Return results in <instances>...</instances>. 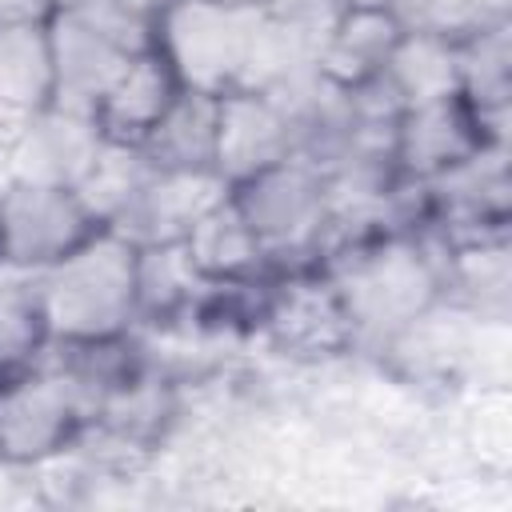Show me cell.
<instances>
[{
  "instance_id": "cell-1",
  "label": "cell",
  "mask_w": 512,
  "mask_h": 512,
  "mask_svg": "<svg viewBox=\"0 0 512 512\" xmlns=\"http://www.w3.org/2000/svg\"><path fill=\"white\" fill-rule=\"evenodd\" d=\"M348 312L352 348L384 352L424 308L440 300V268L416 232H388L352 244L320 268Z\"/></svg>"
},
{
  "instance_id": "cell-2",
  "label": "cell",
  "mask_w": 512,
  "mask_h": 512,
  "mask_svg": "<svg viewBox=\"0 0 512 512\" xmlns=\"http://www.w3.org/2000/svg\"><path fill=\"white\" fill-rule=\"evenodd\" d=\"M48 340H108L136 320V244L96 228L84 244L32 272Z\"/></svg>"
},
{
  "instance_id": "cell-3",
  "label": "cell",
  "mask_w": 512,
  "mask_h": 512,
  "mask_svg": "<svg viewBox=\"0 0 512 512\" xmlns=\"http://www.w3.org/2000/svg\"><path fill=\"white\" fill-rule=\"evenodd\" d=\"M52 104L92 116L132 56L148 52L140 24L112 0H64L48 16Z\"/></svg>"
},
{
  "instance_id": "cell-4",
  "label": "cell",
  "mask_w": 512,
  "mask_h": 512,
  "mask_svg": "<svg viewBox=\"0 0 512 512\" xmlns=\"http://www.w3.org/2000/svg\"><path fill=\"white\" fill-rule=\"evenodd\" d=\"M256 24L260 0H168L156 12V52L184 88L224 96L240 88Z\"/></svg>"
},
{
  "instance_id": "cell-5",
  "label": "cell",
  "mask_w": 512,
  "mask_h": 512,
  "mask_svg": "<svg viewBox=\"0 0 512 512\" xmlns=\"http://www.w3.org/2000/svg\"><path fill=\"white\" fill-rule=\"evenodd\" d=\"M228 200L236 204L244 224L260 236L268 252V268L276 276L316 264V240L328 216V200H324V172L312 160L292 152L236 180Z\"/></svg>"
},
{
  "instance_id": "cell-6",
  "label": "cell",
  "mask_w": 512,
  "mask_h": 512,
  "mask_svg": "<svg viewBox=\"0 0 512 512\" xmlns=\"http://www.w3.org/2000/svg\"><path fill=\"white\" fill-rule=\"evenodd\" d=\"M80 428H88V412L60 368L32 360L28 368L0 376V460H48L64 452Z\"/></svg>"
},
{
  "instance_id": "cell-7",
  "label": "cell",
  "mask_w": 512,
  "mask_h": 512,
  "mask_svg": "<svg viewBox=\"0 0 512 512\" xmlns=\"http://www.w3.org/2000/svg\"><path fill=\"white\" fill-rule=\"evenodd\" d=\"M100 224L60 184H0V264L36 272L84 244Z\"/></svg>"
},
{
  "instance_id": "cell-8",
  "label": "cell",
  "mask_w": 512,
  "mask_h": 512,
  "mask_svg": "<svg viewBox=\"0 0 512 512\" xmlns=\"http://www.w3.org/2000/svg\"><path fill=\"white\" fill-rule=\"evenodd\" d=\"M100 140L104 136L92 116L44 104V108L28 112L0 140V184L20 180V184L76 188V180L88 172Z\"/></svg>"
},
{
  "instance_id": "cell-9",
  "label": "cell",
  "mask_w": 512,
  "mask_h": 512,
  "mask_svg": "<svg viewBox=\"0 0 512 512\" xmlns=\"http://www.w3.org/2000/svg\"><path fill=\"white\" fill-rule=\"evenodd\" d=\"M232 184L216 168H152L128 212L112 224L124 240L140 244H172L188 240V232L228 200Z\"/></svg>"
},
{
  "instance_id": "cell-10",
  "label": "cell",
  "mask_w": 512,
  "mask_h": 512,
  "mask_svg": "<svg viewBox=\"0 0 512 512\" xmlns=\"http://www.w3.org/2000/svg\"><path fill=\"white\" fill-rule=\"evenodd\" d=\"M260 320L288 356H336L352 348L348 312L324 272H284L272 284Z\"/></svg>"
},
{
  "instance_id": "cell-11",
  "label": "cell",
  "mask_w": 512,
  "mask_h": 512,
  "mask_svg": "<svg viewBox=\"0 0 512 512\" xmlns=\"http://www.w3.org/2000/svg\"><path fill=\"white\" fill-rule=\"evenodd\" d=\"M480 144H492V140H484L480 120L472 116V108L456 92V96L412 104V108L400 112L392 160H396L400 176L432 180V176L448 172L452 164L468 160Z\"/></svg>"
},
{
  "instance_id": "cell-12",
  "label": "cell",
  "mask_w": 512,
  "mask_h": 512,
  "mask_svg": "<svg viewBox=\"0 0 512 512\" xmlns=\"http://www.w3.org/2000/svg\"><path fill=\"white\" fill-rule=\"evenodd\" d=\"M292 156V128L260 92H224L216 124V172L236 184Z\"/></svg>"
},
{
  "instance_id": "cell-13",
  "label": "cell",
  "mask_w": 512,
  "mask_h": 512,
  "mask_svg": "<svg viewBox=\"0 0 512 512\" xmlns=\"http://www.w3.org/2000/svg\"><path fill=\"white\" fill-rule=\"evenodd\" d=\"M180 88L184 84L176 80L172 64L152 44L148 52H140V56L128 60V68L116 76V84L96 104L92 120H96L100 136L124 140V144H140L152 132V124L164 116V108L172 104V96Z\"/></svg>"
},
{
  "instance_id": "cell-14",
  "label": "cell",
  "mask_w": 512,
  "mask_h": 512,
  "mask_svg": "<svg viewBox=\"0 0 512 512\" xmlns=\"http://www.w3.org/2000/svg\"><path fill=\"white\" fill-rule=\"evenodd\" d=\"M216 124L220 96L180 88L152 132L140 140V152L152 168H216Z\"/></svg>"
},
{
  "instance_id": "cell-15",
  "label": "cell",
  "mask_w": 512,
  "mask_h": 512,
  "mask_svg": "<svg viewBox=\"0 0 512 512\" xmlns=\"http://www.w3.org/2000/svg\"><path fill=\"white\" fill-rule=\"evenodd\" d=\"M400 36H404V24L380 4L340 8L336 28H332V36L320 52V72L328 80L352 88V84L376 76L388 64Z\"/></svg>"
},
{
  "instance_id": "cell-16",
  "label": "cell",
  "mask_w": 512,
  "mask_h": 512,
  "mask_svg": "<svg viewBox=\"0 0 512 512\" xmlns=\"http://www.w3.org/2000/svg\"><path fill=\"white\" fill-rule=\"evenodd\" d=\"M188 256L208 280H256L268 268V252L260 236L244 224L232 200L212 208L192 232H188Z\"/></svg>"
},
{
  "instance_id": "cell-17",
  "label": "cell",
  "mask_w": 512,
  "mask_h": 512,
  "mask_svg": "<svg viewBox=\"0 0 512 512\" xmlns=\"http://www.w3.org/2000/svg\"><path fill=\"white\" fill-rule=\"evenodd\" d=\"M392 92L400 96L404 108L444 100L460 92V72H456V40L432 36V32H408L396 40L388 64L380 68Z\"/></svg>"
},
{
  "instance_id": "cell-18",
  "label": "cell",
  "mask_w": 512,
  "mask_h": 512,
  "mask_svg": "<svg viewBox=\"0 0 512 512\" xmlns=\"http://www.w3.org/2000/svg\"><path fill=\"white\" fill-rule=\"evenodd\" d=\"M152 176V164L148 156L140 152V144H124V140H100L88 172L76 180V196L80 204L88 208V216L100 224V228H112L128 204L136 200V192L144 188V180Z\"/></svg>"
},
{
  "instance_id": "cell-19",
  "label": "cell",
  "mask_w": 512,
  "mask_h": 512,
  "mask_svg": "<svg viewBox=\"0 0 512 512\" xmlns=\"http://www.w3.org/2000/svg\"><path fill=\"white\" fill-rule=\"evenodd\" d=\"M212 280L192 264L188 244H140L136 248V320L140 316H176L192 308L196 292Z\"/></svg>"
},
{
  "instance_id": "cell-20",
  "label": "cell",
  "mask_w": 512,
  "mask_h": 512,
  "mask_svg": "<svg viewBox=\"0 0 512 512\" xmlns=\"http://www.w3.org/2000/svg\"><path fill=\"white\" fill-rule=\"evenodd\" d=\"M48 328L32 272L0 264V376L20 372L44 348Z\"/></svg>"
},
{
  "instance_id": "cell-21",
  "label": "cell",
  "mask_w": 512,
  "mask_h": 512,
  "mask_svg": "<svg viewBox=\"0 0 512 512\" xmlns=\"http://www.w3.org/2000/svg\"><path fill=\"white\" fill-rule=\"evenodd\" d=\"M64 0H0V24H44Z\"/></svg>"
},
{
  "instance_id": "cell-22",
  "label": "cell",
  "mask_w": 512,
  "mask_h": 512,
  "mask_svg": "<svg viewBox=\"0 0 512 512\" xmlns=\"http://www.w3.org/2000/svg\"><path fill=\"white\" fill-rule=\"evenodd\" d=\"M20 120H24V116H20V112H16L12 104H8V96L0 92V140H4V136H8V132H12L16 124H20Z\"/></svg>"
},
{
  "instance_id": "cell-23",
  "label": "cell",
  "mask_w": 512,
  "mask_h": 512,
  "mask_svg": "<svg viewBox=\"0 0 512 512\" xmlns=\"http://www.w3.org/2000/svg\"><path fill=\"white\" fill-rule=\"evenodd\" d=\"M120 4H128V8H136V12H144V16H156L168 0H120Z\"/></svg>"
},
{
  "instance_id": "cell-24",
  "label": "cell",
  "mask_w": 512,
  "mask_h": 512,
  "mask_svg": "<svg viewBox=\"0 0 512 512\" xmlns=\"http://www.w3.org/2000/svg\"><path fill=\"white\" fill-rule=\"evenodd\" d=\"M340 8H360V4H380L384 8V0H336Z\"/></svg>"
}]
</instances>
